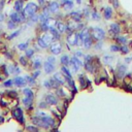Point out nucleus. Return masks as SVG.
I'll list each match as a JSON object with an SVG mask.
<instances>
[{
    "mask_svg": "<svg viewBox=\"0 0 132 132\" xmlns=\"http://www.w3.org/2000/svg\"><path fill=\"white\" fill-rule=\"evenodd\" d=\"M23 12H24L26 17H31L32 15H34L37 12V5L35 3H33V2H30L25 6Z\"/></svg>",
    "mask_w": 132,
    "mask_h": 132,
    "instance_id": "nucleus-1",
    "label": "nucleus"
},
{
    "mask_svg": "<svg viewBox=\"0 0 132 132\" xmlns=\"http://www.w3.org/2000/svg\"><path fill=\"white\" fill-rule=\"evenodd\" d=\"M69 64H70V66H71V72H73V73L78 72L79 69L81 68V66L83 65V63L79 60V58H78V57H75V56L72 57V59L70 60Z\"/></svg>",
    "mask_w": 132,
    "mask_h": 132,
    "instance_id": "nucleus-2",
    "label": "nucleus"
},
{
    "mask_svg": "<svg viewBox=\"0 0 132 132\" xmlns=\"http://www.w3.org/2000/svg\"><path fill=\"white\" fill-rule=\"evenodd\" d=\"M79 41V34L75 32H71L67 34V43L70 46H76Z\"/></svg>",
    "mask_w": 132,
    "mask_h": 132,
    "instance_id": "nucleus-3",
    "label": "nucleus"
},
{
    "mask_svg": "<svg viewBox=\"0 0 132 132\" xmlns=\"http://www.w3.org/2000/svg\"><path fill=\"white\" fill-rule=\"evenodd\" d=\"M93 36L97 39V40H102L105 36V32L103 29L99 28V27H95L93 28Z\"/></svg>",
    "mask_w": 132,
    "mask_h": 132,
    "instance_id": "nucleus-4",
    "label": "nucleus"
},
{
    "mask_svg": "<svg viewBox=\"0 0 132 132\" xmlns=\"http://www.w3.org/2000/svg\"><path fill=\"white\" fill-rule=\"evenodd\" d=\"M13 116H14V118H16V119L19 121V122H21V123L24 122V119H23V112H22L21 108H16V109H14Z\"/></svg>",
    "mask_w": 132,
    "mask_h": 132,
    "instance_id": "nucleus-5",
    "label": "nucleus"
},
{
    "mask_svg": "<svg viewBox=\"0 0 132 132\" xmlns=\"http://www.w3.org/2000/svg\"><path fill=\"white\" fill-rule=\"evenodd\" d=\"M51 52H52L54 55H59V54L62 52V46H61V43L55 42L54 45H52V47H51Z\"/></svg>",
    "mask_w": 132,
    "mask_h": 132,
    "instance_id": "nucleus-6",
    "label": "nucleus"
},
{
    "mask_svg": "<svg viewBox=\"0 0 132 132\" xmlns=\"http://www.w3.org/2000/svg\"><path fill=\"white\" fill-rule=\"evenodd\" d=\"M49 9H50V13H53V14H56L59 12V3L56 2V1H52L49 3L48 5Z\"/></svg>",
    "mask_w": 132,
    "mask_h": 132,
    "instance_id": "nucleus-7",
    "label": "nucleus"
},
{
    "mask_svg": "<svg viewBox=\"0 0 132 132\" xmlns=\"http://www.w3.org/2000/svg\"><path fill=\"white\" fill-rule=\"evenodd\" d=\"M46 102L50 105H55V104L58 103V99L52 94H48L46 96Z\"/></svg>",
    "mask_w": 132,
    "mask_h": 132,
    "instance_id": "nucleus-8",
    "label": "nucleus"
},
{
    "mask_svg": "<svg viewBox=\"0 0 132 132\" xmlns=\"http://www.w3.org/2000/svg\"><path fill=\"white\" fill-rule=\"evenodd\" d=\"M43 68H45V71H46V73H51V72H53L54 71V69H55V66H54V63H51V62H49L48 60L45 62V64H43Z\"/></svg>",
    "mask_w": 132,
    "mask_h": 132,
    "instance_id": "nucleus-9",
    "label": "nucleus"
},
{
    "mask_svg": "<svg viewBox=\"0 0 132 132\" xmlns=\"http://www.w3.org/2000/svg\"><path fill=\"white\" fill-rule=\"evenodd\" d=\"M41 38H42L43 40L46 41V43H47L48 46H49L50 43H52V42L55 40V37L53 36V34H52V33H50V34H49V33H46V34H43V35L41 36Z\"/></svg>",
    "mask_w": 132,
    "mask_h": 132,
    "instance_id": "nucleus-10",
    "label": "nucleus"
},
{
    "mask_svg": "<svg viewBox=\"0 0 132 132\" xmlns=\"http://www.w3.org/2000/svg\"><path fill=\"white\" fill-rule=\"evenodd\" d=\"M14 84H15L17 87H23V86H25V85L27 84V82H26V80H25L24 78L18 76V78H16V79L14 80Z\"/></svg>",
    "mask_w": 132,
    "mask_h": 132,
    "instance_id": "nucleus-11",
    "label": "nucleus"
},
{
    "mask_svg": "<svg viewBox=\"0 0 132 132\" xmlns=\"http://www.w3.org/2000/svg\"><path fill=\"white\" fill-rule=\"evenodd\" d=\"M126 70H127V67L125 65H119L118 68H117V73H118V75L120 76V78H122V76H124Z\"/></svg>",
    "mask_w": 132,
    "mask_h": 132,
    "instance_id": "nucleus-12",
    "label": "nucleus"
},
{
    "mask_svg": "<svg viewBox=\"0 0 132 132\" xmlns=\"http://www.w3.org/2000/svg\"><path fill=\"white\" fill-rule=\"evenodd\" d=\"M70 16H71V18L74 22H81L82 17H83V15L80 12H73V13L70 14Z\"/></svg>",
    "mask_w": 132,
    "mask_h": 132,
    "instance_id": "nucleus-13",
    "label": "nucleus"
},
{
    "mask_svg": "<svg viewBox=\"0 0 132 132\" xmlns=\"http://www.w3.org/2000/svg\"><path fill=\"white\" fill-rule=\"evenodd\" d=\"M76 26L78 25H75L73 23H68L65 27V31L67 32V34L68 33H71V32H74V30H76Z\"/></svg>",
    "mask_w": 132,
    "mask_h": 132,
    "instance_id": "nucleus-14",
    "label": "nucleus"
},
{
    "mask_svg": "<svg viewBox=\"0 0 132 132\" xmlns=\"http://www.w3.org/2000/svg\"><path fill=\"white\" fill-rule=\"evenodd\" d=\"M54 79L56 80L60 85L65 84V78H63L61 73H58V72H57V73H55V74H54Z\"/></svg>",
    "mask_w": 132,
    "mask_h": 132,
    "instance_id": "nucleus-15",
    "label": "nucleus"
},
{
    "mask_svg": "<svg viewBox=\"0 0 132 132\" xmlns=\"http://www.w3.org/2000/svg\"><path fill=\"white\" fill-rule=\"evenodd\" d=\"M109 31H111L113 34H119L120 33V26L118 24H112L111 25V29H109Z\"/></svg>",
    "mask_w": 132,
    "mask_h": 132,
    "instance_id": "nucleus-16",
    "label": "nucleus"
},
{
    "mask_svg": "<svg viewBox=\"0 0 132 132\" xmlns=\"http://www.w3.org/2000/svg\"><path fill=\"white\" fill-rule=\"evenodd\" d=\"M32 101H33V99L30 98V97H27V96H25V98L23 99V103H24V105H25L27 108H31Z\"/></svg>",
    "mask_w": 132,
    "mask_h": 132,
    "instance_id": "nucleus-17",
    "label": "nucleus"
},
{
    "mask_svg": "<svg viewBox=\"0 0 132 132\" xmlns=\"http://www.w3.org/2000/svg\"><path fill=\"white\" fill-rule=\"evenodd\" d=\"M49 30H50V32L53 34V36L55 37V39H59V38H60V32L58 31V29L52 27V28H50Z\"/></svg>",
    "mask_w": 132,
    "mask_h": 132,
    "instance_id": "nucleus-18",
    "label": "nucleus"
},
{
    "mask_svg": "<svg viewBox=\"0 0 132 132\" xmlns=\"http://www.w3.org/2000/svg\"><path fill=\"white\" fill-rule=\"evenodd\" d=\"M64 78H65V81H66V83H67V85L71 88V89H73V90H75V86H74V82L72 81V79L70 78V76H66V75H64Z\"/></svg>",
    "mask_w": 132,
    "mask_h": 132,
    "instance_id": "nucleus-19",
    "label": "nucleus"
},
{
    "mask_svg": "<svg viewBox=\"0 0 132 132\" xmlns=\"http://www.w3.org/2000/svg\"><path fill=\"white\" fill-rule=\"evenodd\" d=\"M15 10L16 12H19V13H21L22 10H23V3H22V1H20V0H17L15 2Z\"/></svg>",
    "mask_w": 132,
    "mask_h": 132,
    "instance_id": "nucleus-20",
    "label": "nucleus"
},
{
    "mask_svg": "<svg viewBox=\"0 0 132 132\" xmlns=\"http://www.w3.org/2000/svg\"><path fill=\"white\" fill-rule=\"evenodd\" d=\"M46 24L48 25L49 28H52V27H54V26H56V24H57V20L52 19V18H49V19L46 21Z\"/></svg>",
    "mask_w": 132,
    "mask_h": 132,
    "instance_id": "nucleus-21",
    "label": "nucleus"
},
{
    "mask_svg": "<svg viewBox=\"0 0 132 132\" xmlns=\"http://www.w3.org/2000/svg\"><path fill=\"white\" fill-rule=\"evenodd\" d=\"M56 27H57V29H58V31H59L60 33H64V32H65V27H66V25H65L64 23H62V22H58V21H57Z\"/></svg>",
    "mask_w": 132,
    "mask_h": 132,
    "instance_id": "nucleus-22",
    "label": "nucleus"
},
{
    "mask_svg": "<svg viewBox=\"0 0 132 132\" xmlns=\"http://www.w3.org/2000/svg\"><path fill=\"white\" fill-rule=\"evenodd\" d=\"M92 38L89 36V37H87L85 40H84V47L86 48V49H91V47H92Z\"/></svg>",
    "mask_w": 132,
    "mask_h": 132,
    "instance_id": "nucleus-23",
    "label": "nucleus"
},
{
    "mask_svg": "<svg viewBox=\"0 0 132 132\" xmlns=\"http://www.w3.org/2000/svg\"><path fill=\"white\" fill-rule=\"evenodd\" d=\"M112 14H113V12H112V8L111 7H106L104 9V18L106 20H109V19L112 18Z\"/></svg>",
    "mask_w": 132,
    "mask_h": 132,
    "instance_id": "nucleus-24",
    "label": "nucleus"
},
{
    "mask_svg": "<svg viewBox=\"0 0 132 132\" xmlns=\"http://www.w3.org/2000/svg\"><path fill=\"white\" fill-rule=\"evenodd\" d=\"M41 66V60H40V57H36L33 61V67L35 69H38L39 67Z\"/></svg>",
    "mask_w": 132,
    "mask_h": 132,
    "instance_id": "nucleus-25",
    "label": "nucleus"
},
{
    "mask_svg": "<svg viewBox=\"0 0 132 132\" xmlns=\"http://www.w3.org/2000/svg\"><path fill=\"white\" fill-rule=\"evenodd\" d=\"M73 7V2L71 0H67L66 2H64V9L65 10H70Z\"/></svg>",
    "mask_w": 132,
    "mask_h": 132,
    "instance_id": "nucleus-26",
    "label": "nucleus"
},
{
    "mask_svg": "<svg viewBox=\"0 0 132 132\" xmlns=\"http://www.w3.org/2000/svg\"><path fill=\"white\" fill-rule=\"evenodd\" d=\"M69 62H70V60H69V57L67 56V55H63V56L61 57V63H62L63 65L67 66V65L69 64Z\"/></svg>",
    "mask_w": 132,
    "mask_h": 132,
    "instance_id": "nucleus-27",
    "label": "nucleus"
},
{
    "mask_svg": "<svg viewBox=\"0 0 132 132\" xmlns=\"http://www.w3.org/2000/svg\"><path fill=\"white\" fill-rule=\"evenodd\" d=\"M61 71L64 73V75H66V76H70V78H71V75H72V74H71V71H70L67 67H66L65 65L61 68Z\"/></svg>",
    "mask_w": 132,
    "mask_h": 132,
    "instance_id": "nucleus-28",
    "label": "nucleus"
},
{
    "mask_svg": "<svg viewBox=\"0 0 132 132\" xmlns=\"http://www.w3.org/2000/svg\"><path fill=\"white\" fill-rule=\"evenodd\" d=\"M37 42H38V46H39L40 48H42V49H46V48H48V47H49V46L47 45V43H46V41L43 40L41 37H39V38H38Z\"/></svg>",
    "mask_w": 132,
    "mask_h": 132,
    "instance_id": "nucleus-29",
    "label": "nucleus"
},
{
    "mask_svg": "<svg viewBox=\"0 0 132 132\" xmlns=\"http://www.w3.org/2000/svg\"><path fill=\"white\" fill-rule=\"evenodd\" d=\"M50 83H51V87H52V88H55V89H58L59 86H60V84H59L56 80H55L54 78L50 80Z\"/></svg>",
    "mask_w": 132,
    "mask_h": 132,
    "instance_id": "nucleus-30",
    "label": "nucleus"
},
{
    "mask_svg": "<svg viewBox=\"0 0 132 132\" xmlns=\"http://www.w3.org/2000/svg\"><path fill=\"white\" fill-rule=\"evenodd\" d=\"M23 93L25 94V96H27V97H30V98H32L33 99V97H34V95H33V92L30 90V89H24L23 90Z\"/></svg>",
    "mask_w": 132,
    "mask_h": 132,
    "instance_id": "nucleus-31",
    "label": "nucleus"
},
{
    "mask_svg": "<svg viewBox=\"0 0 132 132\" xmlns=\"http://www.w3.org/2000/svg\"><path fill=\"white\" fill-rule=\"evenodd\" d=\"M116 39H117V41H118V42H120V43H121V45H126V42H127L126 37H123V36H117V37H116Z\"/></svg>",
    "mask_w": 132,
    "mask_h": 132,
    "instance_id": "nucleus-32",
    "label": "nucleus"
},
{
    "mask_svg": "<svg viewBox=\"0 0 132 132\" xmlns=\"http://www.w3.org/2000/svg\"><path fill=\"white\" fill-rule=\"evenodd\" d=\"M7 28L8 29H16L17 28V23H16V22H14L13 20H10L7 23Z\"/></svg>",
    "mask_w": 132,
    "mask_h": 132,
    "instance_id": "nucleus-33",
    "label": "nucleus"
},
{
    "mask_svg": "<svg viewBox=\"0 0 132 132\" xmlns=\"http://www.w3.org/2000/svg\"><path fill=\"white\" fill-rule=\"evenodd\" d=\"M79 79H80V82H81V87L85 89L86 86H87V85H86V82H88V81L85 80V78H84L83 75H80V78H79Z\"/></svg>",
    "mask_w": 132,
    "mask_h": 132,
    "instance_id": "nucleus-34",
    "label": "nucleus"
},
{
    "mask_svg": "<svg viewBox=\"0 0 132 132\" xmlns=\"http://www.w3.org/2000/svg\"><path fill=\"white\" fill-rule=\"evenodd\" d=\"M25 80H26L30 85H34V84H35V79L33 78V76H32V78H30V76H26Z\"/></svg>",
    "mask_w": 132,
    "mask_h": 132,
    "instance_id": "nucleus-35",
    "label": "nucleus"
},
{
    "mask_svg": "<svg viewBox=\"0 0 132 132\" xmlns=\"http://www.w3.org/2000/svg\"><path fill=\"white\" fill-rule=\"evenodd\" d=\"M33 54H34V51H33L32 49H27L26 50V57H28V58H31L32 56H33Z\"/></svg>",
    "mask_w": 132,
    "mask_h": 132,
    "instance_id": "nucleus-36",
    "label": "nucleus"
},
{
    "mask_svg": "<svg viewBox=\"0 0 132 132\" xmlns=\"http://www.w3.org/2000/svg\"><path fill=\"white\" fill-rule=\"evenodd\" d=\"M27 47H28V42H26V43H20L18 48L21 51H25V50H27Z\"/></svg>",
    "mask_w": 132,
    "mask_h": 132,
    "instance_id": "nucleus-37",
    "label": "nucleus"
},
{
    "mask_svg": "<svg viewBox=\"0 0 132 132\" xmlns=\"http://www.w3.org/2000/svg\"><path fill=\"white\" fill-rule=\"evenodd\" d=\"M112 61H113V57L112 56H107V55H106V56H104V62L106 64H109Z\"/></svg>",
    "mask_w": 132,
    "mask_h": 132,
    "instance_id": "nucleus-38",
    "label": "nucleus"
},
{
    "mask_svg": "<svg viewBox=\"0 0 132 132\" xmlns=\"http://www.w3.org/2000/svg\"><path fill=\"white\" fill-rule=\"evenodd\" d=\"M13 84H14V81L8 80V81H6V82L3 83V86L4 87H10V86H13Z\"/></svg>",
    "mask_w": 132,
    "mask_h": 132,
    "instance_id": "nucleus-39",
    "label": "nucleus"
},
{
    "mask_svg": "<svg viewBox=\"0 0 132 132\" xmlns=\"http://www.w3.org/2000/svg\"><path fill=\"white\" fill-rule=\"evenodd\" d=\"M111 50H112L113 52H119V51L121 50V48H120V47H118V46H115V45H114V46H112V47H111Z\"/></svg>",
    "mask_w": 132,
    "mask_h": 132,
    "instance_id": "nucleus-40",
    "label": "nucleus"
},
{
    "mask_svg": "<svg viewBox=\"0 0 132 132\" xmlns=\"http://www.w3.org/2000/svg\"><path fill=\"white\" fill-rule=\"evenodd\" d=\"M20 32H21L20 30H18V31H16V32H14V33H13V34H12V35H10V36H9L8 38H9V39H12V38H14V37H16V36H18V35L20 34Z\"/></svg>",
    "mask_w": 132,
    "mask_h": 132,
    "instance_id": "nucleus-41",
    "label": "nucleus"
},
{
    "mask_svg": "<svg viewBox=\"0 0 132 132\" xmlns=\"http://www.w3.org/2000/svg\"><path fill=\"white\" fill-rule=\"evenodd\" d=\"M121 51H122L123 53H125V54H127V53L129 52V50H128V48H127V46H126V45H123V47L121 48Z\"/></svg>",
    "mask_w": 132,
    "mask_h": 132,
    "instance_id": "nucleus-42",
    "label": "nucleus"
},
{
    "mask_svg": "<svg viewBox=\"0 0 132 132\" xmlns=\"http://www.w3.org/2000/svg\"><path fill=\"white\" fill-rule=\"evenodd\" d=\"M92 19H93V20H96V21H98L99 19H100V17L98 16V14H97V13H95V12H94V13L92 14Z\"/></svg>",
    "mask_w": 132,
    "mask_h": 132,
    "instance_id": "nucleus-43",
    "label": "nucleus"
},
{
    "mask_svg": "<svg viewBox=\"0 0 132 132\" xmlns=\"http://www.w3.org/2000/svg\"><path fill=\"white\" fill-rule=\"evenodd\" d=\"M20 62L22 63V65H24V66L27 64V61H26L25 57H21V58H20Z\"/></svg>",
    "mask_w": 132,
    "mask_h": 132,
    "instance_id": "nucleus-44",
    "label": "nucleus"
},
{
    "mask_svg": "<svg viewBox=\"0 0 132 132\" xmlns=\"http://www.w3.org/2000/svg\"><path fill=\"white\" fill-rule=\"evenodd\" d=\"M43 85H45V87L46 88H48V89H51V83H50V81H46L45 83H43Z\"/></svg>",
    "mask_w": 132,
    "mask_h": 132,
    "instance_id": "nucleus-45",
    "label": "nucleus"
},
{
    "mask_svg": "<svg viewBox=\"0 0 132 132\" xmlns=\"http://www.w3.org/2000/svg\"><path fill=\"white\" fill-rule=\"evenodd\" d=\"M48 61L51 62V63H55V62H56V59H55V57L51 56V57H48Z\"/></svg>",
    "mask_w": 132,
    "mask_h": 132,
    "instance_id": "nucleus-46",
    "label": "nucleus"
},
{
    "mask_svg": "<svg viewBox=\"0 0 132 132\" xmlns=\"http://www.w3.org/2000/svg\"><path fill=\"white\" fill-rule=\"evenodd\" d=\"M48 106V103L47 102H41V103H39V107L40 108H46Z\"/></svg>",
    "mask_w": 132,
    "mask_h": 132,
    "instance_id": "nucleus-47",
    "label": "nucleus"
},
{
    "mask_svg": "<svg viewBox=\"0 0 132 132\" xmlns=\"http://www.w3.org/2000/svg\"><path fill=\"white\" fill-rule=\"evenodd\" d=\"M40 74V71L39 70H37V71H35L34 73H33V78H34V79H36L37 78V76Z\"/></svg>",
    "mask_w": 132,
    "mask_h": 132,
    "instance_id": "nucleus-48",
    "label": "nucleus"
},
{
    "mask_svg": "<svg viewBox=\"0 0 132 132\" xmlns=\"http://www.w3.org/2000/svg\"><path fill=\"white\" fill-rule=\"evenodd\" d=\"M27 129H28V130H32V131H37V128H35V127H32V126L28 127Z\"/></svg>",
    "mask_w": 132,
    "mask_h": 132,
    "instance_id": "nucleus-49",
    "label": "nucleus"
},
{
    "mask_svg": "<svg viewBox=\"0 0 132 132\" xmlns=\"http://www.w3.org/2000/svg\"><path fill=\"white\" fill-rule=\"evenodd\" d=\"M113 1H114V5H115V7H118V0H113Z\"/></svg>",
    "mask_w": 132,
    "mask_h": 132,
    "instance_id": "nucleus-50",
    "label": "nucleus"
},
{
    "mask_svg": "<svg viewBox=\"0 0 132 132\" xmlns=\"http://www.w3.org/2000/svg\"><path fill=\"white\" fill-rule=\"evenodd\" d=\"M76 56H83V53L82 52H76Z\"/></svg>",
    "mask_w": 132,
    "mask_h": 132,
    "instance_id": "nucleus-51",
    "label": "nucleus"
},
{
    "mask_svg": "<svg viewBox=\"0 0 132 132\" xmlns=\"http://www.w3.org/2000/svg\"><path fill=\"white\" fill-rule=\"evenodd\" d=\"M81 2H82V1H81V0H76V3H79V4H80Z\"/></svg>",
    "mask_w": 132,
    "mask_h": 132,
    "instance_id": "nucleus-52",
    "label": "nucleus"
},
{
    "mask_svg": "<svg viewBox=\"0 0 132 132\" xmlns=\"http://www.w3.org/2000/svg\"><path fill=\"white\" fill-rule=\"evenodd\" d=\"M2 121H4V119L3 118H0V122H2Z\"/></svg>",
    "mask_w": 132,
    "mask_h": 132,
    "instance_id": "nucleus-53",
    "label": "nucleus"
},
{
    "mask_svg": "<svg viewBox=\"0 0 132 132\" xmlns=\"http://www.w3.org/2000/svg\"><path fill=\"white\" fill-rule=\"evenodd\" d=\"M61 1H62V2L64 3V2H66V1H67V0H61Z\"/></svg>",
    "mask_w": 132,
    "mask_h": 132,
    "instance_id": "nucleus-54",
    "label": "nucleus"
}]
</instances>
